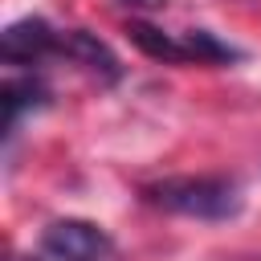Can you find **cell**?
<instances>
[{
	"label": "cell",
	"mask_w": 261,
	"mask_h": 261,
	"mask_svg": "<svg viewBox=\"0 0 261 261\" xmlns=\"http://www.w3.org/2000/svg\"><path fill=\"white\" fill-rule=\"evenodd\" d=\"M143 196L155 208L192 216V220H232L245 208L241 184L228 175H175V179H159L143 188Z\"/></svg>",
	"instance_id": "6da1fadb"
},
{
	"label": "cell",
	"mask_w": 261,
	"mask_h": 261,
	"mask_svg": "<svg viewBox=\"0 0 261 261\" xmlns=\"http://www.w3.org/2000/svg\"><path fill=\"white\" fill-rule=\"evenodd\" d=\"M130 41L147 53V57H159V61H171V65H184V61H196V65H220V61H241V49L224 45L220 37H212L208 29H184V33H167V29H155L147 20H130L126 24Z\"/></svg>",
	"instance_id": "7a4b0ae2"
},
{
	"label": "cell",
	"mask_w": 261,
	"mask_h": 261,
	"mask_svg": "<svg viewBox=\"0 0 261 261\" xmlns=\"http://www.w3.org/2000/svg\"><path fill=\"white\" fill-rule=\"evenodd\" d=\"M110 253H114L110 232L82 216L49 220L37 245V261H110Z\"/></svg>",
	"instance_id": "3957f363"
},
{
	"label": "cell",
	"mask_w": 261,
	"mask_h": 261,
	"mask_svg": "<svg viewBox=\"0 0 261 261\" xmlns=\"http://www.w3.org/2000/svg\"><path fill=\"white\" fill-rule=\"evenodd\" d=\"M57 37H61V29H53L41 16L12 20L0 37V57H4V65H37L41 57L57 53Z\"/></svg>",
	"instance_id": "277c9868"
},
{
	"label": "cell",
	"mask_w": 261,
	"mask_h": 261,
	"mask_svg": "<svg viewBox=\"0 0 261 261\" xmlns=\"http://www.w3.org/2000/svg\"><path fill=\"white\" fill-rule=\"evenodd\" d=\"M57 57L77 61L82 69H90V73L102 77V82H118V77H122V65H118V57L110 53V45L98 41L94 33H86V29H61V37H57Z\"/></svg>",
	"instance_id": "5b68a950"
},
{
	"label": "cell",
	"mask_w": 261,
	"mask_h": 261,
	"mask_svg": "<svg viewBox=\"0 0 261 261\" xmlns=\"http://www.w3.org/2000/svg\"><path fill=\"white\" fill-rule=\"evenodd\" d=\"M49 102V90L37 77H8L4 82V130L12 135L24 110H41Z\"/></svg>",
	"instance_id": "8992f818"
},
{
	"label": "cell",
	"mask_w": 261,
	"mask_h": 261,
	"mask_svg": "<svg viewBox=\"0 0 261 261\" xmlns=\"http://www.w3.org/2000/svg\"><path fill=\"white\" fill-rule=\"evenodd\" d=\"M118 4H126V8H139V12H159L167 0H118Z\"/></svg>",
	"instance_id": "52a82bcc"
}]
</instances>
